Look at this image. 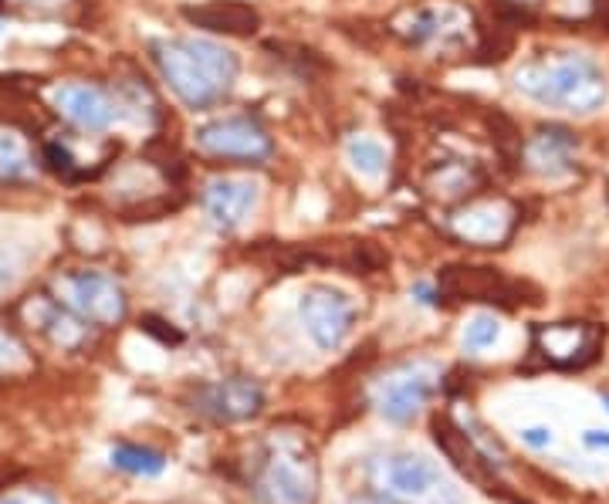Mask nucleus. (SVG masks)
Here are the masks:
<instances>
[{"label":"nucleus","instance_id":"obj_11","mask_svg":"<svg viewBox=\"0 0 609 504\" xmlns=\"http://www.w3.org/2000/svg\"><path fill=\"white\" fill-rule=\"evenodd\" d=\"M261 187L248 177H217L203 187V213L217 231H238L258 207Z\"/></svg>","mask_w":609,"mask_h":504},{"label":"nucleus","instance_id":"obj_8","mask_svg":"<svg viewBox=\"0 0 609 504\" xmlns=\"http://www.w3.org/2000/svg\"><path fill=\"white\" fill-rule=\"evenodd\" d=\"M298 315L305 322V332L322 353L339 349L356 325V305L346 292L332 285H312L298 298Z\"/></svg>","mask_w":609,"mask_h":504},{"label":"nucleus","instance_id":"obj_28","mask_svg":"<svg viewBox=\"0 0 609 504\" xmlns=\"http://www.w3.org/2000/svg\"><path fill=\"white\" fill-rule=\"evenodd\" d=\"M582 443L586 447H606V451H609V433L606 430H586L582 433Z\"/></svg>","mask_w":609,"mask_h":504},{"label":"nucleus","instance_id":"obj_1","mask_svg":"<svg viewBox=\"0 0 609 504\" xmlns=\"http://www.w3.org/2000/svg\"><path fill=\"white\" fill-rule=\"evenodd\" d=\"M153 62L170 92L193 112H207L224 102L241 72L238 54L207 38L153 41Z\"/></svg>","mask_w":609,"mask_h":504},{"label":"nucleus","instance_id":"obj_6","mask_svg":"<svg viewBox=\"0 0 609 504\" xmlns=\"http://www.w3.org/2000/svg\"><path fill=\"white\" fill-rule=\"evenodd\" d=\"M54 298L92 325H119L129 312V298L113 274L82 267L54 277Z\"/></svg>","mask_w":609,"mask_h":504},{"label":"nucleus","instance_id":"obj_12","mask_svg":"<svg viewBox=\"0 0 609 504\" xmlns=\"http://www.w3.org/2000/svg\"><path fill=\"white\" fill-rule=\"evenodd\" d=\"M54 105L82 133H105L119 119V102L98 85L72 82L54 92Z\"/></svg>","mask_w":609,"mask_h":504},{"label":"nucleus","instance_id":"obj_10","mask_svg":"<svg viewBox=\"0 0 609 504\" xmlns=\"http://www.w3.org/2000/svg\"><path fill=\"white\" fill-rule=\"evenodd\" d=\"M535 353L556 369H582L599 356L602 332L589 322H556L535 328Z\"/></svg>","mask_w":609,"mask_h":504},{"label":"nucleus","instance_id":"obj_4","mask_svg":"<svg viewBox=\"0 0 609 504\" xmlns=\"http://www.w3.org/2000/svg\"><path fill=\"white\" fill-rule=\"evenodd\" d=\"M366 481L372 494L393 504H461L458 484L437 461L413 451H386L369 458Z\"/></svg>","mask_w":609,"mask_h":504},{"label":"nucleus","instance_id":"obj_19","mask_svg":"<svg viewBox=\"0 0 609 504\" xmlns=\"http://www.w3.org/2000/svg\"><path fill=\"white\" fill-rule=\"evenodd\" d=\"M113 468L136 474V477H156L166 471V458L159 451H149V447H139V443H119V447H113Z\"/></svg>","mask_w":609,"mask_h":504},{"label":"nucleus","instance_id":"obj_7","mask_svg":"<svg viewBox=\"0 0 609 504\" xmlns=\"http://www.w3.org/2000/svg\"><path fill=\"white\" fill-rule=\"evenodd\" d=\"M197 146L217 159H241V162H264L274 153L267 129L251 116H217L193 133Z\"/></svg>","mask_w":609,"mask_h":504},{"label":"nucleus","instance_id":"obj_29","mask_svg":"<svg viewBox=\"0 0 609 504\" xmlns=\"http://www.w3.org/2000/svg\"><path fill=\"white\" fill-rule=\"evenodd\" d=\"M353 504H393V501H386L379 494H363V497H353Z\"/></svg>","mask_w":609,"mask_h":504},{"label":"nucleus","instance_id":"obj_9","mask_svg":"<svg viewBox=\"0 0 609 504\" xmlns=\"http://www.w3.org/2000/svg\"><path fill=\"white\" fill-rule=\"evenodd\" d=\"M264 410V389L248 376L203 382L193 389V413L210 423H244Z\"/></svg>","mask_w":609,"mask_h":504},{"label":"nucleus","instance_id":"obj_13","mask_svg":"<svg viewBox=\"0 0 609 504\" xmlns=\"http://www.w3.org/2000/svg\"><path fill=\"white\" fill-rule=\"evenodd\" d=\"M579 156V139L566 126H545L525 143V162L528 170L545 177V180H559L573 174Z\"/></svg>","mask_w":609,"mask_h":504},{"label":"nucleus","instance_id":"obj_31","mask_svg":"<svg viewBox=\"0 0 609 504\" xmlns=\"http://www.w3.org/2000/svg\"><path fill=\"white\" fill-rule=\"evenodd\" d=\"M518 4H535V0H518Z\"/></svg>","mask_w":609,"mask_h":504},{"label":"nucleus","instance_id":"obj_30","mask_svg":"<svg viewBox=\"0 0 609 504\" xmlns=\"http://www.w3.org/2000/svg\"><path fill=\"white\" fill-rule=\"evenodd\" d=\"M602 403H606V407H609V393H602Z\"/></svg>","mask_w":609,"mask_h":504},{"label":"nucleus","instance_id":"obj_5","mask_svg":"<svg viewBox=\"0 0 609 504\" xmlns=\"http://www.w3.org/2000/svg\"><path fill=\"white\" fill-rule=\"evenodd\" d=\"M440 386V366L430 359H410L397 363L386 372H379L369 386V403L376 413L390 423H410L420 417V410L433 400Z\"/></svg>","mask_w":609,"mask_h":504},{"label":"nucleus","instance_id":"obj_17","mask_svg":"<svg viewBox=\"0 0 609 504\" xmlns=\"http://www.w3.org/2000/svg\"><path fill=\"white\" fill-rule=\"evenodd\" d=\"M440 292L468 295L474 302H497L494 295H505L508 285L491 267H451L444 274V285H440Z\"/></svg>","mask_w":609,"mask_h":504},{"label":"nucleus","instance_id":"obj_24","mask_svg":"<svg viewBox=\"0 0 609 504\" xmlns=\"http://www.w3.org/2000/svg\"><path fill=\"white\" fill-rule=\"evenodd\" d=\"M24 366V349L11 339L8 332H0V372H11Z\"/></svg>","mask_w":609,"mask_h":504},{"label":"nucleus","instance_id":"obj_32","mask_svg":"<svg viewBox=\"0 0 609 504\" xmlns=\"http://www.w3.org/2000/svg\"><path fill=\"white\" fill-rule=\"evenodd\" d=\"M0 34H4V24H0Z\"/></svg>","mask_w":609,"mask_h":504},{"label":"nucleus","instance_id":"obj_22","mask_svg":"<svg viewBox=\"0 0 609 504\" xmlns=\"http://www.w3.org/2000/svg\"><path fill=\"white\" fill-rule=\"evenodd\" d=\"M497 339H502V322H497L494 315H474L464 328V349H471V353L491 349Z\"/></svg>","mask_w":609,"mask_h":504},{"label":"nucleus","instance_id":"obj_15","mask_svg":"<svg viewBox=\"0 0 609 504\" xmlns=\"http://www.w3.org/2000/svg\"><path fill=\"white\" fill-rule=\"evenodd\" d=\"M512 210L505 203H471L451 217V231L477 248H494L512 234Z\"/></svg>","mask_w":609,"mask_h":504},{"label":"nucleus","instance_id":"obj_18","mask_svg":"<svg viewBox=\"0 0 609 504\" xmlns=\"http://www.w3.org/2000/svg\"><path fill=\"white\" fill-rule=\"evenodd\" d=\"M187 18L203 31H228V34H248L258 28V14L244 4H210V8H190Z\"/></svg>","mask_w":609,"mask_h":504},{"label":"nucleus","instance_id":"obj_25","mask_svg":"<svg viewBox=\"0 0 609 504\" xmlns=\"http://www.w3.org/2000/svg\"><path fill=\"white\" fill-rule=\"evenodd\" d=\"M18 271H21L18 254L11 248H0V292H8L18 282Z\"/></svg>","mask_w":609,"mask_h":504},{"label":"nucleus","instance_id":"obj_3","mask_svg":"<svg viewBox=\"0 0 609 504\" xmlns=\"http://www.w3.org/2000/svg\"><path fill=\"white\" fill-rule=\"evenodd\" d=\"M322 471L312 443L298 433H271L261 443L251 491L261 504H318Z\"/></svg>","mask_w":609,"mask_h":504},{"label":"nucleus","instance_id":"obj_20","mask_svg":"<svg viewBox=\"0 0 609 504\" xmlns=\"http://www.w3.org/2000/svg\"><path fill=\"white\" fill-rule=\"evenodd\" d=\"M346 159L353 162V170L369 177V180H379L386 174V149L379 139L372 136H349L346 143Z\"/></svg>","mask_w":609,"mask_h":504},{"label":"nucleus","instance_id":"obj_2","mask_svg":"<svg viewBox=\"0 0 609 504\" xmlns=\"http://www.w3.org/2000/svg\"><path fill=\"white\" fill-rule=\"evenodd\" d=\"M515 88L528 102L569 112V116H592L609 102V78L602 65L579 51H556L525 62L515 72Z\"/></svg>","mask_w":609,"mask_h":504},{"label":"nucleus","instance_id":"obj_21","mask_svg":"<svg viewBox=\"0 0 609 504\" xmlns=\"http://www.w3.org/2000/svg\"><path fill=\"white\" fill-rule=\"evenodd\" d=\"M31 156L14 133H0V177H28Z\"/></svg>","mask_w":609,"mask_h":504},{"label":"nucleus","instance_id":"obj_27","mask_svg":"<svg viewBox=\"0 0 609 504\" xmlns=\"http://www.w3.org/2000/svg\"><path fill=\"white\" fill-rule=\"evenodd\" d=\"M420 305H440V295H444V292H440V288H433V285H413V292H410Z\"/></svg>","mask_w":609,"mask_h":504},{"label":"nucleus","instance_id":"obj_14","mask_svg":"<svg viewBox=\"0 0 609 504\" xmlns=\"http://www.w3.org/2000/svg\"><path fill=\"white\" fill-rule=\"evenodd\" d=\"M24 315L38 335H44L51 346H59L65 353H75L88 343V322L72 308H65L59 298H34L24 308Z\"/></svg>","mask_w":609,"mask_h":504},{"label":"nucleus","instance_id":"obj_16","mask_svg":"<svg viewBox=\"0 0 609 504\" xmlns=\"http://www.w3.org/2000/svg\"><path fill=\"white\" fill-rule=\"evenodd\" d=\"M464 28V14L451 4H427L420 11H410L407 21H400V34L413 44L444 41Z\"/></svg>","mask_w":609,"mask_h":504},{"label":"nucleus","instance_id":"obj_23","mask_svg":"<svg viewBox=\"0 0 609 504\" xmlns=\"http://www.w3.org/2000/svg\"><path fill=\"white\" fill-rule=\"evenodd\" d=\"M0 504H59V497L41 487H18V491L0 494Z\"/></svg>","mask_w":609,"mask_h":504},{"label":"nucleus","instance_id":"obj_26","mask_svg":"<svg viewBox=\"0 0 609 504\" xmlns=\"http://www.w3.org/2000/svg\"><path fill=\"white\" fill-rule=\"evenodd\" d=\"M522 440L528 443V447H548L552 443V430H545V427H528V430H522Z\"/></svg>","mask_w":609,"mask_h":504}]
</instances>
